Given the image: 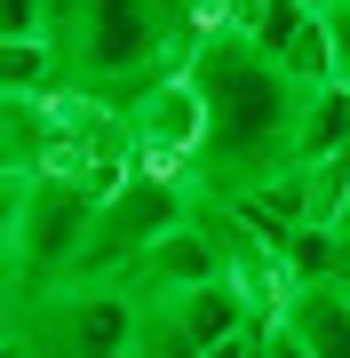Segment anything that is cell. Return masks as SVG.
Returning a JSON list of instances; mask_svg holds the SVG:
<instances>
[{
    "label": "cell",
    "instance_id": "1",
    "mask_svg": "<svg viewBox=\"0 0 350 358\" xmlns=\"http://www.w3.org/2000/svg\"><path fill=\"white\" fill-rule=\"evenodd\" d=\"M183 72L207 96V159H199V192L239 207L247 192L295 176V143H302V88L279 56H263L239 24H199Z\"/></svg>",
    "mask_w": 350,
    "mask_h": 358
},
{
    "label": "cell",
    "instance_id": "5",
    "mask_svg": "<svg viewBox=\"0 0 350 358\" xmlns=\"http://www.w3.org/2000/svg\"><path fill=\"white\" fill-rule=\"evenodd\" d=\"M319 159H350V88H311L302 103V143H295V167H319Z\"/></svg>",
    "mask_w": 350,
    "mask_h": 358
},
{
    "label": "cell",
    "instance_id": "8",
    "mask_svg": "<svg viewBox=\"0 0 350 358\" xmlns=\"http://www.w3.org/2000/svg\"><path fill=\"white\" fill-rule=\"evenodd\" d=\"M263 358H311V350H302V343H295V334H286V327L271 319V327H263Z\"/></svg>",
    "mask_w": 350,
    "mask_h": 358
},
{
    "label": "cell",
    "instance_id": "9",
    "mask_svg": "<svg viewBox=\"0 0 350 358\" xmlns=\"http://www.w3.org/2000/svg\"><path fill=\"white\" fill-rule=\"evenodd\" d=\"M302 8H319V16H335V8H342V0H302Z\"/></svg>",
    "mask_w": 350,
    "mask_h": 358
},
{
    "label": "cell",
    "instance_id": "3",
    "mask_svg": "<svg viewBox=\"0 0 350 358\" xmlns=\"http://www.w3.org/2000/svg\"><path fill=\"white\" fill-rule=\"evenodd\" d=\"M119 112H128L136 167H159V176H191L199 183V159H207V96H199L191 72H159L152 88H136Z\"/></svg>",
    "mask_w": 350,
    "mask_h": 358
},
{
    "label": "cell",
    "instance_id": "10",
    "mask_svg": "<svg viewBox=\"0 0 350 358\" xmlns=\"http://www.w3.org/2000/svg\"><path fill=\"white\" fill-rule=\"evenodd\" d=\"M342 287H350V279H342Z\"/></svg>",
    "mask_w": 350,
    "mask_h": 358
},
{
    "label": "cell",
    "instance_id": "2",
    "mask_svg": "<svg viewBox=\"0 0 350 358\" xmlns=\"http://www.w3.org/2000/svg\"><path fill=\"white\" fill-rule=\"evenodd\" d=\"M56 40H64L72 96L128 103L159 72H183L191 16L183 0H56Z\"/></svg>",
    "mask_w": 350,
    "mask_h": 358
},
{
    "label": "cell",
    "instance_id": "4",
    "mask_svg": "<svg viewBox=\"0 0 350 358\" xmlns=\"http://www.w3.org/2000/svg\"><path fill=\"white\" fill-rule=\"evenodd\" d=\"M279 327L295 334L311 358H350V287L342 279H319V287H295L279 310Z\"/></svg>",
    "mask_w": 350,
    "mask_h": 358
},
{
    "label": "cell",
    "instance_id": "7",
    "mask_svg": "<svg viewBox=\"0 0 350 358\" xmlns=\"http://www.w3.org/2000/svg\"><path fill=\"white\" fill-rule=\"evenodd\" d=\"M271 327V319H263ZM263 327H247V334H231V343H215L207 358H263Z\"/></svg>",
    "mask_w": 350,
    "mask_h": 358
},
{
    "label": "cell",
    "instance_id": "6",
    "mask_svg": "<svg viewBox=\"0 0 350 358\" xmlns=\"http://www.w3.org/2000/svg\"><path fill=\"white\" fill-rule=\"evenodd\" d=\"M56 32V0H0V40H40Z\"/></svg>",
    "mask_w": 350,
    "mask_h": 358
}]
</instances>
